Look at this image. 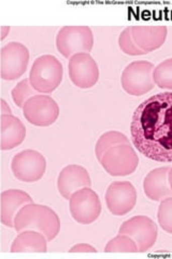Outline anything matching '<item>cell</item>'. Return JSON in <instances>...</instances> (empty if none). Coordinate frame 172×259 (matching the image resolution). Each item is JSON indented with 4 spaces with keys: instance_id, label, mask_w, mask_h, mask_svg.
<instances>
[{
    "instance_id": "obj_1",
    "label": "cell",
    "mask_w": 172,
    "mask_h": 259,
    "mask_svg": "<svg viewBox=\"0 0 172 259\" xmlns=\"http://www.w3.org/2000/svg\"><path fill=\"white\" fill-rule=\"evenodd\" d=\"M135 147L156 162H172V92L153 95L138 105L130 122Z\"/></svg>"
},
{
    "instance_id": "obj_2",
    "label": "cell",
    "mask_w": 172,
    "mask_h": 259,
    "mask_svg": "<svg viewBox=\"0 0 172 259\" xmlns=\"http://www.w3.org/2000/svg\"><path fill=\"white\" fill-rule=\"evenodd\" d=\"M14 229L18 232L35 230L42 233L47 242H52L61 231V221L51 207L30 203L23 206L16 214Z\"/></svg>"
},
{
    "instance_id": "obj_3",
    "label": "cell",
    "mask_w": 172,
    "mask_h": 259,
    "mask_svg": "<svg viewBox=\"0 0 172 259\" xmlns=\"http://www.w3.org/2000/svg\"><path fill=\"white\" fill-rule=\"evenodd\" d=\"M63 76L64 68L61 61L52 54H44L35 60L28 79L37 92L47 94L60 87Z\"/></svg>"
},
{
    "instance_id": "obj_4",
    "label": "cell",
    "mask_w": 172,
    "mask_h": 259,
    "mask_svg": "<svg viewBox=\"0 0 172 259\" xmlns=\"http://www.w3.org/2000/svg\"><path fill=\"white\" fill-rule=\"evenodd\" d=\"M94 47V34L88 26H64L56 35V48L66 59L78 53H89Z\"/></svg>"
},
{
    "instance_id": "obj_5",
    "label": "cell",
    "mask_w": 172,
    "mask_h": 259,
    "mask_svg": "<svg viewBox=\"0 0 172 259\" xmlns=\"http://www.w3.org/2000/svg\"><path fill=\"white\" fill-rule=\"evenodd\" d=\"M154 65L149 61H135L123 70L121 84L123 90L133 96H141L155 87L153 72Z\"/></svg>"
},
{
    "instance_id": "obj_6",
    "label": "cell",
    "mask_w": 172,
    "mask_h": 259,
    "mask_svg": "<svg viewBox=\"0 0 172 259\" xmlns=\"http://www.w3.org/2000/svg\"><path fill=\"white\" fill-rule=\"evenodd\" d=\"M11 169L16 180L23 183L40 181L46 171V160L43 155L34 149L23 150L13 157Z\"/></svg>"
},
{
    "instance_id": "obj_7",
    "label": "cell",
    "mask_w": 172,
    "mask_h": 259,
    "mask_svg": "<svg viewBox=\"0 0 172 259\" xmlns=\"http://www.w3.org/2000/svg\"><path fill=\"white\" fill-rule=\"evenodd\" d=\"M69 209L78 224L91 225L101 214V202L94 190L85 187L72 193L69 199Z\"/></svg>"
},
{
    "instance_id": "obj_8",
    "label": "cell",
    "mask_w": 172,
    "mask_h": 259,
    "mask_svg": "<svg viewBox=\"0 0 172 259\" xmlns=\"http://www.w3.org/2000/svg\"><path fill=\"white\" fill-rule=\"evenodd\" d=\"M99 162L111 176H128L137 169L139 157L130 145H119L106 151Z\"/></svg>"
},
{
    "instance_id": "obj_9",
    "label": "cell",
    "mask_w": 172,
    "mask_h": 259,
    "mask_svg": "<svg viewBox=\"0 0 172 259\" xmlns=\"http://www.w3.org/2000/svg\"><path fill=\"white\" fill-rule=\"evenodd\" d=\"M119 234H125L132 238L138 246V252L144 253L156 243L158 228L150 217L138 215L123 223Z\"/></svg>"
},
{
    "instance_id": "obj_10",
    "label": "cell",
    "mask_w": 172,
    "mask_h": 259,
    "mask_svg": "<svg viewBox=\"0 0 172 259\" xmlns=\"http://www.w3.org/2000/svg\"><path fill=\"white\" fill-rule=\"evenodd\" d=\"M0 71L4 80H16L22 77L29 64V50L21 42L12 41L2 48Z\"/></svg>"
},
{
    "instance_id": "obj_11",
    "label": "cell",
    "mask_w": 172,
    "mask_h": 259,
    "mask_svg": "<svg viewBox=\"0 0 172 259\" xmlns=\"http://www.w3.org/2000/svg\"><path fill=\"white\" fill-rule=\"evenodd\" d=\"M23 115L32 125L50 126L60 116V106L51 96L37 94L26 102Z\"/></svg>"
},
{
    "instance_id": "obj_12",
    "label": "cell",
    "mask_w": 172,
    "mask_h": 259,
    "mask_svg": "<svg viewBox=\"0 0 172 259\" xmlns=\"http://www.w3.org/2000/svg\"><path fill=\"white\" fill-rule=\"evenodd\" d=\"M105 204L114 216H124L136 206L138 194L134 185L124 182H113L105 191Z\"/></svg>"
},
{
    "instance_id": "obj_13",
    "label": "cell",
    "mask_w": 172,
    "mask_h": 259,
    "mask_svg": "<svg viewBox=\"0 0 172 259\" xmlns=\"http://www.w3.org/2000/svg\"><path fill=\"white\" fill-rule=\"evenodd\" d=\"M69 78L80 89H89L99 80V67L89 53L72 55L68 63Z\"/></svg>"
},
{
    "instance_id": "obj_14",
    "label": "cell",
    "mask_w": 172,
    "mask_h": 259,
    "mask_svg": "<svg viewBox=\"0 0 172 259\" xmlns=\"http://www.w3.org/2000/svg\"><path fill=\"white\" fill-rule=\"evenodd\" d=\"M92 186V180L87 169L78 164L65 166L57 177V189L61 196L69 200L73 192Z\"/></svg>"
},
{
    "instance_id": "obj_15",
    "label": "cell",
    "mask_w": 172,
    "mask_h": 259,
    "mask_svg": "<svg viewBox=\"0 0 172 259\" xmlns=\"http://www.w3.org/2000/svg\"><path fill=\"white\" fill-rule=\"evenodd\" d=\"M132 32L138 48L147 54L165 44L168 29L165 25H134Z\"/></svg>"
},
{
    "instance_id": "obj_16",
    "label": "cell",
    "mask_w": 172,
    "mask_h": 259,
    "mask_svg": "<svg viewBox=\"0 0 172 259\" xmlns=\"http://www.w3.org/2000/svg\"><path fill=\"white\" fill-rule=\"evenodd\" d=\"M169 166L152 169L143 181L145 196L152 201L158 202L172 197V189L169 184Z\"/></svg>"
},
{
    "instance_id": "obj_17",
    "label": "cell",
    "mask_w": 172,
    "mask_h": 259,
    "mask_svg": "<svg viewBox=\"0 0 172 259\" xmlns=\"http://www.w3.org/2000/svg\"><path fill=\"white\" fill-rule=\"evenodd\" d=\"M2 223L9 228H14V220L19 210L27 204L34 203L28 193L19 189H9L2 192Z\"/></svg>"
},
{
    "instance_id": "obj_18",
    "label": "cell",
    "mask_w": 172,
    "mask_h": 259,
    "mask_svg": "<svg viewBox=\"0 0 172 259\" xmlns=\"http://www.w3.org/2000/svg\"><path fill=\"white\" fill-rule=\"evenodd\" d=\"M2 143L0 149L11 150L20 146L26 137V127L13 115L2 116Z\"/></svg>"
},
{
    "instance_id": "obj_19",
    "label": "cell",
    "mask_w": 172,
    "mask_h": 259,
    "mask_svg": "<svg viewBox=\"0 0 172 259\" xmlns=\"http://www.w3.org/2000/svg\"><path fill=\"white\" fill-rule=\"evenodd\" d=\"M10 250L11 253H45L47 240L38 231L24 230L14 239Z\"/></svg>"
},
{
    "instance_id": "obj_20",
    "label": "cell",
    "mask_w": 172,
    "mask_h": 259,
    "mask_svg": "<svg viewBox=\"0 0 172 259\" xmlns=\"http://www.w3.org/2000/svg\"><path fill=\"white\" fill-rule=\"evenodd\" d=\"M119 145H130L129 140L125 134H123L118 131H109L102 134L99 139H98L96 146H95V152L98 161H100L102 156L108 151L110 148L116 147Z\"/></svg>"
},
{
    "instance_id": "obj_21",
    "label": "cell",
    "mask_w": 172,
    "mask_h": 259,
    "mask_svg": "<svg viewBox=\"0 0 172 259\" xmlns=\"http://www.w3.org/2000/svg\"><path fill=\"white\" fill-rule=\"evenodd\" d=\"M154 82L162 90L172 91V59H167L154 68Z\"/></svg>"
},
{
    "instance_id": "obj_22",
    "label": "cell",
    "mask_w": 172,
    "mask_h": 259,
    "mask_svg": "<svg viewBox=\"0 0 172 259\" xmlns=\"http://www.w3.org/2000/svg\"><path fill=\"white\" fill-rule=\"evenodd\" d=\"M105 253H137L138 246L136 242L125 234H119L110 240L104 248Z\"/></svg>"
},
{
    "instance_id": "obj_23",
    "label": "cell",
    "mask_w": 172,
    "mask_h": 259,
    "mask_svg": "<svg viewBox=\"0 0 172 259\" xmlns=\"http://www.w3.org/2000/svg\"><path fill=\"white\" fill-rule=\"evenodd\" d=\"M12 100L16 106L20 108H24L26 102L31 99L32 96L37 95V91L32 88L29 79H23L16 84L11 91Z\"/></svg>"
},
{
    "instance_id": "obj_24",
    "label": "cell",
    "mask_w": 172,
    "mask_h": 259,
    "mask_svg": "<svg viewBox=\"0 0 172 259\" xmlns=\"http://www.w3.org/2000/svg\"><path fill=\"white\" fill-rule=\"evenodd\" d=\"M119 47L121 50L127 55H144L145 53L140 50L136 45L135 40L133 38V32H132V26L126 27L124 30L121 32L119 36Z\"/></svg>"
},
{
    "instance_id": "obj_25",
    "label": "cell",
    "mask_w": 172,
    "mask_h": 259,
    "mask_svg": "<svg viewBox=\"0 0 172 259\" xmlns=\"http://www.w3.org/2000/svg\"><path fill=\"white\" fill-rule=\"evenodd\" d=\"M157 218L161 229L172 234V197L160 201Z\"/></svg>"
},
{
    "instance_id": "obj_26",
    "label": "cell",
    "mask_w": 172,
    "mask_h": 259,
    "mask_svg": "<svg viewBox=\"0 0 172 259\" xmlns=\"http://www.w3.org/2000/svg\"><path fill=\"white\" fill-rule=\"evenodd\" d=\"M69 253H97V249L92 245L81 243V244L72 246L69 250Z\"/></svg>"
},
{
    "instance_id": "obj_27",
    "label": "cell",
    "mask_w": 172,
    "mask_h": 259,
    "mask_svg": "<svg viewBox=\"0 0 172 259\" xmlns=\"http://www.w3.org/2000/svg\"><path fill=\"white\" fill-rule=\"evenodd\" d=\"M12 115V111L11 108L9 107V105L7 104V102L2 99V116H9Z\"/></svg>"
},
{
    "instance_id": "obj_28",
    "label": "cell",
    "mask_w": 172,
    "mask_h": 259,
    "mask_svg": "<svg viewBox=\"0 0 172 259\" xmlns=\"http://www.w3.org/2000/svg\"><path fill=\"white\" fill-rule=\"evenodd\" d=\"M10 31V27L9 26H3L2 27V39L4 40L6 38V36L9 34Z\"/></svg>"
},
{
    "instance_id": "obj_29",
    "label": "cell",
    "mask_w": 172,
    "mask_h": 259,
    "mask_svg": "<svg viewBox=\"0 0 172 259\" xmlns=\"http://www.w3.org/2000/svg\"><path fill=\"white\" fill-rule=\"evenodd\" d=\"M169 184H170V187L172 189V167H170V171H169Z\"/></svg>"
}]
</instances>
